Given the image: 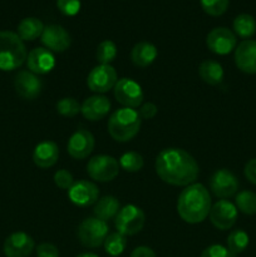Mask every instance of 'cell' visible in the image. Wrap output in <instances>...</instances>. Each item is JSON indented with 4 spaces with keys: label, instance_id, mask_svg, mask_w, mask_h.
<instances>
[{
    "label": "cell",
    "instance_id": "obj_1",
    "mask_svg": "<svg viewBox=\"0 0 256 257\" xmlns=\"http://www.w3.org/2000/svg\"><path fill=\"white\" fill-rule=\"evenodd\" d=\"M156 172L171 186H190L196 182L200 167L195 158L181 148H166L156 158Z\"/></svg>",
    "mask_w": 256,
    "mask_h": 257
},
{
    "label": "cell",
    "instance_id": "obj_2",
    "mask_svg": "<svg viewBox=\"0 0 256 257\" xmlns=\"http://www.w3.org/2000/svg\"><path fill=\"white\" fill-rule=\"evenodd\" d=\"M211 207V196L202 183H192L180 193L177 200V212L185 222L196 225L208 217Z\"/></svg>",
    "mask_w": 256,
    "mask_h": 257
},
{
    "label": "cell",
    "instance_id": "obj_3",
    "mask_svg": "<svg viewBox=\"0 0 256 257\" xmlns=\"http://www.w3.org/2000/svg\"><path fill=\"white\" fill-rule=\"evenodd\" d=\"M142 118L132 108L122 107L112 113L108 119V133L117 142H130L138 135Z\"/></svg>",
    "mask_w": 256,
    "mask_h": 257
},
{
    "label": "cell",
    "instance_id": "obj_4",
    "mask_svg": "<svg viewBox=\"0 0 256 257\" xmlns=\"http://www.w3.org/2000/svg\"><path fill=\"white\" fill-rule=\"evenodd\" d=\"M27 48L19 35L9 30H2L0 32V70L10 72L18 69L27 62Z\"/></svg>",
    "mask_w": 256,
    "mask_h": 257
},
{
    "label": "cell",
    "instance_id": "obj_5",
    "mask_svg": "<svg viewBox=\"0 0 256 257\" xmlns=\"http://www.w3.org/2000/svg\"><path fill=\"white\" fill-rule=\"evenodd\" d=\"M108 225L97 217L85 218L77 231L78 238L84 247L95 248L104 243L108 236Z\"/></svg>",
    "mask_w": 256,
    "mask_h": 257
},
{
    "label": "cell",
    "instance_id": "obj_6",
    "mask_svg": "<svg viewBox=\"0 0 256 257\" xmlns=\"http://www.w3.org/2000/svg\"><path fill=\"white\" fill-rule=\"evenodd\" d=\"M145 212L135 205H127L120 208L114 218V226L117 228V232L122 233L125 237L140 232L145 226Z\"/></svg>",
    "mask_w": 256,
    "mask_h": 257
},
{
    "label": "cell",
    "instance_id": "obj_7",
    "mask_svg": "<svg viewBox=\"0 0 256 257\" xmlns=\"http://www.w3.org/2000/svg\"><path fill=\"white\" fill-rule=\"evenodd\" d=\"M120 170L119 162L112 156H94L88 161L87 172L92 180L97 182H110L118 176Z\"/></svg>",
    "mask_w": 256,
    "mask_h": 257
},
{
    "label": "cell",
    "instance_id": "obj_8",
    "mask_svg": "<svg viewBox=\"0 0 256 257\" xmlns=\"http://www.w3.org/2000/svg\"><path fill=\"white\" fill-rule=\"evenodd\" d=\"M114 97L125 108H138L143 102V90L137 82L130 78L118 79L114 85Z\"/></svg>",
    "mask_w": 256,
    "mask_h": 257
},
{
    "label": "cell",
    "instance_id": "obj_9",
    "mask_svg": "<svg viewBox=\"0 0 256 257\" xmlns=\"http://www.w3.org/2000/svg\"><path fill=\"white\" fill-rule=\"evenodd\" d=\"M117 72L112 65L99 64L93 68L87 78V85L92 92L107 93L113 89L117 83Z\"/></svg>",
    "mask_w": 256,
    "mask_h": 257
},
{
    "label": "cell",
    "instance_id": "obj_10",
    "mask_svg": "<svg viewBox=\"0 0 256 257\" xmlns=\"http://www.w3.org/2000/svg\"><path fill=\"white\" fill-rule=\"evenodd\" d=\"M210 188L216 197L226 200L237 192L238 180L231 171L221 168L211 176Z\"/></svg>",
    "mask_w": 256,
    "mask_h": 257
},
{
    "label": "cell",
    "instance_id": "obj_11",
    "mask_svg": "<svg viewBox=\"0 0 256 257\" xmlns=\"http://www.w3.org/2000/svg\"><path fill=\"white\" fill-rule=\"evenodd\" d=\"M236 34L227 28H215L206 38V45L208 49L218 55L230 54L233 49H236Z\"/></svg>",
    "mask_w": 256,
    "mask_h": 257
},
{
    "label": "cell",
    "instance_id": "obj_12",
    "mask_svg": "<svg viewBox=\"0 0 256 257\" xmlns=\"http://www.w3.org/2000/svg\"><path fill=\"white\" fill-rule=\"evenodd\" d=\"M208 217L211 223L218 230H230L237 220V208L230 201L220 200L212 205Z\"/></svg>",
    "mask_w": 256,
    "mask_h": 257
},
{
    "label": "cell",
    "instance_id": "obj_13",
    "mask_svg": "<svg viewBox=\"0 0 256 257\" xmlns=\"http://www.w3.org/2000/svg\"><path fill=\"white\" fill-rule=\"evenodd\" d=\"M98 196H99V190L97 185L90 181H77L68 190V197L70 202L78 207H88V206L95 205Z\"/></svg>",
    "mask_w": 256,
    "mask_h": 257
},
{
    "label": "cell",
    "instance_id": "obj_14",
    "mask_svg": "<svg viewBox=\"0 0 256 257\" xmlns=\"http://www.w3.org/2000/svg\"><path fill=\"white\" fill-rule=\"evenodd\" d=\"M14 88L18 95L23 99L33 100L42 93L43 82L30 70H20L14 78Z\"/></svg>",
    "mask_w": 256,
    "mask_h": 257
},
{
    "label": "cell",
    "instance_id": "obj_15",
    "mask_svg": "<svg viewBox=\"0 0 256 257\" xmlns=\"http://www.w3.org/2000/svg\"><path fill=\"white\" fill-rule=\"evenodd\" d=\"M94 136L87 130H78L70 136L67 150L74 160H84L94 150Z\"/></svg>",
    "mask_w": 256,
    "mask_h": 257
},
{
    "label": "cell",
    "instance_id": "obj_16",
    "mask_svg": "<svg viewBox=\"0 0 256 257\" xmlns=\"http://www.w3.org/2000/svg\"><path fill=\"white\" fill-rule=\"evenodd\" d=\"M42 43L50 52L63 53L72 44L70 34L63 27L58 24H50L44 27L42 34Z\"/></svg>",
    "mask_w": 256,
    "mask_h": 257
},
{
    "label": "cell",
    "instance_id": "obj_17",
    "mask_svg": "<svg viewBox=\"0 0 256 257\" xmlns=\"http://www.w3.org/2000/svg\"><path fill=\"white\" fill-rule=\"evenodd\" d=\"M34 246L32 236L19 231L8 236L3 250L7 257H28L34 250Z\"/></svg>",
    "mask_w": 256,
    "mask_h": 257
},
{
    "label": "cell",
    "instance_id": "obj_18",
    "mask_svg": "<svg viewBox=\"0 0 256 257\" xmlns=\"http://www.w3.org/2000/svg\"><path fill=\"white\" fill-rule=\"evenodd\" d=\"M27 65L34 74H47L55 67V57L47 48H34L28 53Z\"/></svg>",
    "mask_w": 256,
    "mask_h": 257
},
{
    "label": "cell",
    "instance_id": "obj_19",
    "mask_svg": "<svg viewBox=\"0 0 256 257\" xmlns=\"http://www.w3.org/2000/svg\"><path fill=\"white\" fill-rule=\"evenodd\" d=\"M236 67L246 74H256V40L246 39L235 49Z\"/></svg>",
    "mask_w": 256,
    "mask_h": 257
},
{
    "label": "cell",
    "instance_id": "obj_20",
    "mask_svg": "<svg viewBox=\"0 0 256 257\" xmlns=\"http://www.w3.org/2000/svg\"><path fill=\"white\" fill-rule=\"evenodd\" d=\"M110 110V102L107 97L104 95L95 94L92 97L84 99L82 103V112L83 117L85 119L90 120V122H95V120H100L108 115Z\"/></svg>",
    "mask_w": 256,
    "mask_h": 257
},
{
    "label": "cell",
    "instance_id": "obj_21",
    "mask_svg": "<svg viewBox=\"0 0 256 257\" xmlns=\"http://www.w3.org/2000/svg\"><path fill=\"white\" fill-rule=\"evenodd\" d=\"M59 147L53 141H43L33 152V161L39 168H50L58 162Z\"/></svg>",
    "mask_w": 256,
    "mask_h": 257
},
{
    "label": "cell",
    "instance_id": "obj_22",
    "mask_svg": "<svg viewBox=\"0 0 256 257\" xmlns=\"http://www.w3.org/2000/svg\"><path fill=\"white\" fill-rule=\"evenodd\" d=\"M157 48L150 42H140L133 47L131 59L136 67L146 68L152 64L157 58Z\"/></svg>",
    "mask_w": 256,
    "mask_h": 257
},
{
    "label": "cell",
    "instance_id": "obj_23",
    "mask_svg": "<svg viewBox=\"0 0 256 257\" xmlns=\"http://www.w3.org/2000/svg\"><path fill=\"white\" fill-rule=\"evenodd\" d=\"M120 211V203L113 196H104V197L99 198L95 202L94 208H93V213L94 217L99 218V220L108 222L110 220H114L115 216Z\"/></svg>",
    "mask_w": 256,
    "mask_h": 257
},
{
    "label": "cell",
    "instance_id": "obj_24",
    "mask_svg": "<svg viewBox=\"0 0 256 257\" xmlns=\"http://www.w3.org/2000/svg\"><path fill=\"white\" fill-rule=\"evenodd\" d=\"M201 79L210 85H218L223 80L222 65L216 60H203L198 68Z\"/></svg>",
    "mask_w": 256,
    "mask_h": 257
},
{
    "label": "cell",
    "instance_id": "obj_25",
    "mask_svg": "<svg viewBox=\"0 0 256 257\" xmlns=\"http://www.w3.org/2000/svg\"><path fill=\"white\" fill-rule=\"evenodd\" d=\"M43 30H44V24L38 18H25L18 25V33L20 39L24 42H32L37 38L42 37Z\"/></svg>",
    "mask_w": 256,
    "mask_h": 257
},
{
    "label": "cell",
    "instance_id": "obj_26",
    "mask_svg": "<svg viewBox=\"0 0 256 257\" xmlns=\"http://www.w3.org/2000/svg\"><path fill=\"white\" fill-rule=\"evenodd\" d=\"M248 241H250V238H248V235L245 231L233 230L227 236V240H226L227 247L226 248L231 253V256L236 257L246 250V247L248 246Z\"/></svg>",
    "mask_w": 256,
    "mask_h": 257
},
{
    "label": "cell",
    "instance_id": "obj_27",
    "mask_svg": "<svg viewBox=\"0 0 256 257\" xmlns=\"http://www.w3.org/2000/svg\"><path fill=\"white\" fill-rule=\"evenodd\" d=\"M235 34L243 39H248L256 33V20L250 14H240L233 20Z\"/></svg>",
    "mask_w": 256,
    "mask_h": 257
},
{
    "label": "cell",
    "instance_id": "obj_28",
    "mask_svg": "<svg viewBox=\"0 0 256 257\" xmlns=\"http://www.w3.org/2000/svg\"><path fill=\"white\" fill-rule=\"evenodd\" d=\"M103 245H104V250L108 255L115 257L120 255V253H123V251L125 250L127 238H125L124 235H122V233L119 232L108 233Z\"/></svg>",
    "mask_w": 256,
    "mask_h": 257
},
{
    "label": "cell",
    "instance_id": "obj_29",
    "mask_svg": "<svg viewBox=\"0 0 256 257\" xmlns=\"http://www.w3.org/2000/svg\"><path fill=\"white\" fill-rule=\"evenodd\" d=\"M235 206L245 215H256V193L251 191H241L236 195Z\"/></svg>",
    "mask_w": 256,
    "mask_h": 257
},
{
    "label": "cell",
    "instance_id": "obj_30",
    "mask_svg": "<svg viewBox=\"0 0 256 257\" xmlns=\"http://www.w3.org/2000/svg\"><path fill=\"white\" fill-rule=\"evenodd\" d=\"M117 57V45L112 40H103L99 43L95 52V58H97L99 64L110 65V63Z\"/></svg>",
    "mask_w": 256,
    "mask_h": 257
},
{
    "label": "cell",
    "instance_id": "obj_31",
    "mask_svg": "<svg viewBox=\"0 0 256 257\" xmlns=\"http://www.w3.org/2000/svg\"><path fill=\"white\" fill-rule=\"evenodd\" d=\"M119 166L127 172H138L142 170L145 161L143 157L137 152H125L120 156Z\"/></svg>",
    "mask_w": 256,
    "mask_h": 257
},
{
    "label": "cell",
    "instance_id": "obj_32",
    "mask_svg": "<svg viewBox=\"0 0 256 257\" xmlns=\"http://www.w3.org/2000/svg\"><path fill=\"white\" fill-rule=\"evenodd\" d=\"M80 108H82V104H80L75 98L72 97L62 98V99L57 103L58 113L64 115V117H75V115L80 112Z\"/></svg>",
    "mask_w": 256,
    "mask_h": 257
},
{
    "label": "cell",
    "instance_id": "obj_33",
    "mask_svg": "<svg viewBox=\"0 0 256 257\" xmlns=\"http://www.w3.org/2000/svg\"><path fill=\"white\" fill-rule=\"evenodd\" d=\"M230 0H201V7L206 14L211 17H220L227 10Z\"/></svg>",
    "mask_w": 256,
    "mask_h": 257
},
{
    "label": "cell",
    "instance_id": "obj_34",
    "mask_svg": "<svg viewBox=\"0 0 256 257\" xmlns=\"http://www.w3.org/2000/svg\"><path fill=\"white\" fill-rule=\"evenodd\" d=\"M57 8L63 15L74 17L80 10V0H57Z\"/></svg>",
    "mask_w": 256,
    "mask_h": 257
},
{
    "label": "cell",
    "instance_id": "obj_35",
    "mask_svg": "<svg viewBox=\"0 0 256 257\" xmlns=\"http://www.w3.org/2000/svg\"><path fill=\"white\" fill-rule=\"evenodd\" d=\"M54 183L62 190H69L74 183V178L73 175L67 170H58L54 173Z\"/></svg>",
    "mask_w": 256,
    "mask_h": 257
},
{
    "label": "cell",
    "instance_id": "obj_36",
    "mask_svg": "<svg viewBox=\"0 0 256 257\" xmlns=\"http://www.w3.org/2000/svg\"><path fill=\"white\" fill-rule=\"evenodd\" d=\"M38 257H59V250L57 246L49 242H43L37 247Z\"/></svg>",
    "mask_w": 256,
    "mask_h": 257
},
{
    "label": "cell",
    "instance_id": "obj_37",
    "mask_svg": "<svg viewBox=\"0 0 256 257\" xmlns=\"http://www.w3.org/2000/svg\"><path fill=\"white\" fill-rule=\"evenodd\" d=\"M201 257H232L226 247L221 245H211L205 248Z\"/></svg>",
    "mask_w": 256,
    "mask_h": 257
},
{
    "label": "cell",
    "instance_id": "obj_38",
    "mask_svg": "<svg viewBox=\"0 0 256 257\" xmlns=\"http://www.w3.org/2000/svg\"><path fill=\"white\" fill-rule=\"evenodd\" d=\"M137 112L142 119H152V118L156 117V114H157L158 108L155 103L147 102L145 103V104L141 105L140 109H138Z\"/></svg>",
    "mask_w": 256,
    "mask_h": 257
},
{
    "label": "cell",
    "instance_id": "obj_39",
    "mask_svg": "<svg viewBox=\"0 0 256 257\" xmlns=\"http://www.w3.org/2000/svg\"><path fill=\"white\" fill-rule=\"evenodd\" d=\"M243 173H245V177L247 178L248 182L256 185V158H252L246 163Z\"/></svg>",
    "mask_w": 256,
    "mask_h": 257
},
{
    "label": "cell",
    "instance_id": "obj_40",
    "mask_svg": "<svg viewBox=\"0 0 256 257\" xmlns=\"http://www.w3.org/2000/svg\"><path fill=\"white\" fill-rule=\"evenodd\" d=\"M131 257H157L155 251L152 248L147 247V246H140V247L135 248L131 253Z\"/></svg>",
    "mask_w": 256,
    "mask_h": 257
},
{
    "label": "cell",
    "instance_id": "obj_41",
    "mask_svg": "<svg viewBox=\"0 0 256 257\" xmlns=\"http://www.w3.org/2000/svg\"><path fill=\"white\" fill-rule=\"evenodd\" d=\"M77 257H98V256L92 252H85V253H80V255H78Z\"/></svg>",
    "mask_w": 256,
    "mask_h": 257
}]
</instances>
